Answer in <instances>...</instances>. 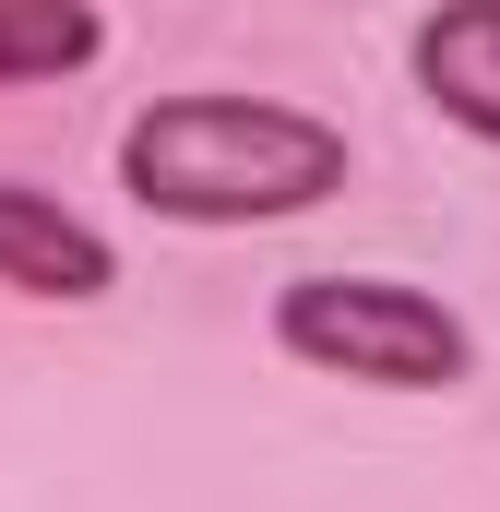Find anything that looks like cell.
<instances>
[{
    "label": "cell",
    "instance_id": "6da1fadb",
    "mask_svg": "<svg viewBox=\"0 0 500 512\" xmlns=\"http://www.w3.org/2000/svg\"><path fill=\"white\" fill-rule=\"evenodd\" d=\"M120 179L155 215L191 227H239V215H298L322 191H346V131L262 108V96H167L120 143Z\"/></svg>",
    "mask_w": 500,
    "mask_h": 512
},
{
    "label": "cell",
    "instance_id": "7a4b0ae2",
    "mask_svg": "<svg viewBox=\"0 0 500 512\" xmlns=\"http://www.w3.org/2000/svg\"><path fill=\"white\" fill-rule=\"evenodd\" d=\"M274 334H286V358L381 382V393L465 382V322L441 298H417V286H381V274H298L274 298Z\"/></svg>",
    "mask_w": 500,
    "mask_h": 512
},
{
    "label": "cell",
    "instance_id": "3957f363",
    "mask_svg": "<svg viewBox=\"0 0 500 512\" xmlns=\"http://www.w3.org/2000/svg\"><path fill=\"white\" fill-rule=\"evenodd\" d=\"M0 286H36V298H96L108 286V239L84 215H60L48 191L0 179Z\"/></svg>",
    "mask_w": 500,
    "mask_h": 512
},
{
    "label": "cell",
    "instance_id": "277c9868",
    "mask_svg": "<svg viewBox=\"0 0 500 512\" xmlns=\"http://www.w3.org/2000/svg\"><path fill=\"white\" fill-rule=\"evenodd\" d=\"M417 84H429L465 131L500 143V0H441V12L417 24Z\"/></svg>",
    "mask_w": 500,
    "mask_h": 512
},
{
    "label": "cell",
    "instance_id": "5b68a950",
    "mask_svg": "<svg viewBox=\"0 0 500 512\" xmlns=\"http://www.w3.org/2000/svg\"><path fill=\"white\" fill-rule=\"evenodd\" d=\"M84 60H96V12L84 0H0V84L84 72Z\"/></svg>",
    "mask_w": 500,
    "mask_h": 512
}]
</instances>
